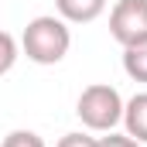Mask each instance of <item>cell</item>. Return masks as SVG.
I'll return each mask as SVG.
<instances>
[{
  "label": "cell",
  "instance_id": "1",
  "mask_svg": "<svg viewBox=\"0 0 147 147\" xmlns=\"http://www.w3.org/2000/svg\"><path fill=\"white\" fill-rule=\"evenodd\" d=\"M72 48V31L62 17L55 14H41L31 17L24 34H21V51L34 62V65H58Z\"/></svg>",
  "mask_w": 147,
  "mask_h": 147
},
{
  "label": "cell",
  "instance_id": "2",
  "mask_svg": "<svg viewBox=\"0 0 147 147\" xmlns=\"http://www.w3.org/2000/svg\"><path fill=\"white\" fill-rule=\"evenodd\" d=\"M75 113L82 120L86 130H96V134H110L113 127L123 120V96L106 86V82H92L79 92V103Z\"/></svg>",
  "mask_w": 147,
  "mask_h": 147
},
{
  "label": "cell",
  "instance_id": "3",
  "mask_svg": "<svg viewBox=\"0 0 147 147\" xmlns=\"http://www.w3.org/2000/svg\"><path fill=\"white\" fill-rule=\"evenodd\" d=\"M110 34L123 48L144 45L147 41V0H116L110 10Z\"/></svg>",
  "mask_w": 147,
  "mask_h": 147
},
{
  "label": "cell",
  "instance_id": "4",
  "mask_svg": "<svg viewBox=\"0 0 147 147\" xmlns=\"http://www.w3.org/2000/svg\"><path fill=\"white\" fill-rule=\"evenodd\" d=\"M55 10L65 24H92L106 10V0H55Z\"/></svg>",
  "mask_w": 147,
  "mask_h": 147
},
{
  "label": "cell",
  "instance_id": "5",
  "mask_svg": "<svg viewBox=\"0 0 147 147\" xmlns=\"http://www.w3.org/2000/svg\"><path fill=\"white\" fill-rule=\"evenodd\" d=\"M127 134L137 140V144H147V92H137L123 103V120Z\"/></svg>",
  "mask_w": 147,
  "mask_h": 147
},
{
  "label": "cell",
  "instance_id": "6",
  "mask_svg": "<svg viewBox=\"0 0 147 147\" xmlns=\"http://www.w3.org/2000/svg\"><path fill=\"white\" fill-rule=\"evenodd\" d=\"M123 72L134 82H144L147 86V41L144 45H134V48H123Z\"/></svg>",
  "mask_w": 147,
  "mask_h": 147
},
{
  "label": "cell",
  "instance_id": "7",
  "mask_svg": "<svg viewBox=\"0 0 147 147\" xmlns=\"http://www.w3.org/2000/svg\"><path fill=\"white\" fill-rule=\"evenodd\" d=\"M17 55H21V45H17V38L10 34V31H0V75H7L10 69H14Z\"/></svg>",
  "mask_w": 147,
  "mask_h": 147
},
{
  "label": "cell",
  "instance_id": "8",
  "mask_svg": "<svg viewBox=\"0 0 147 147\" xmlns=\"http://www.w3.org/2000/svg\"><path fill=\"white\" fill-rule=\"evenodd\" d=\"M0 147H45V140L38 137L34 130H10Z\"/></svg>",
  "mask_w": 147,
  "mask_h": 147
},
{
  "label": "cell",
  "instance_id": "9",
  "mask_svg": "<svg viewBox=\"0 0 147 147\" xmlns=\"http://www.w3.org/2000/svg\"><path fill=\"white\" fill-rule=\"evenodd\" d=\"M96 147H140V144H137L130 134H113V130H110L106 137H99V140H96Z\"/></svg>",
  "mask_w": 147,
  "mask_h": 147
},
{
  "label": "cell",
  "instance_id": "10",
  "mask_svg": "<svg viewBox=\"0 0 147 147\" xmlns=\"http://www.w3.org/2000/svg\"><path fill=\"white\" fill-rule=\"evenodd\" d=\"M55 147H96V137H89V134L75 130V134H65V137H62Z\"/></svg>",
  "mask_w": 147,
  "mask_h": 147
}]
</instances>
